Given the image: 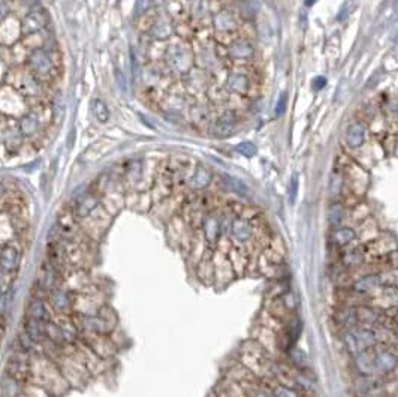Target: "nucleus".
Wrapping results in <instances>:
<instances>
[{"label":"nucleus","instance_id":"7c9ffc66","mask_svg":"<svg viewBox=\"0 0 398 397\" xmlns=\"http://www.w3.org/2000/svg\"><path fill=\"white\" fill-rule=\"evenodd\" d=\"M280 302H281V305H283V306H285V308H286L288 310H295L297 308H298V300H297V295H295L294 292H291V291L285 292V294L281 295Z\"/></svg>","mask_w":398,"mask_h":397},{"label":"nucleus","instance_id":"f03ea898","mask_svg":"<svg viewBox=\"0 0 398 397\" xmlns=\"http://www.w3.org/2000/svg\"><path fill=\"white\" fill-rule=\"evenodd\" d=\"M379 289H382V282L379 277V273H367L361 277L355 279L351 285V292H354L358 297H368L373 294H377Z\"/></svg>","mask_w":398,"mask_h":397},{"label":"nucleus","instance_id":"ea45409f","mask_svg":"<svg viewBox=\"0 0 398 397\" xmlns=\"http://www.w3.org/2000/svg\"><path fill=\"white\" fill-rule=\"evenodd\" d=\"M316 3V0H306V5L307 6H311V5H314Z\"/></svg>","mask_w":398,"mask_h":397},{"label":"nucleus","instance_id":"5701e85b","mask_svg":"<svg viewBox=\"0 0 398 397\" xmlns=\"http://www.w3.org/2000/svg\"><path fill=\"white\" fill-rule=\"evenodd\" d=\"M343 219H345V209H343V206L338 204V203L332 204L328 209V222H329V225L334 226V228H338L342 225Z\"/></svg>","mask_w":398,"mask_h":397},{"label":"nucleus","instance_id":"2f4dec72","mask_svg":"<svg viewBox=\"0 0 398 397\" xmlns=\"http://www.w3.org/2000/svg\"><path fill=\"white\" fill-rule=\"evenodd\" d=\"M237 152L240 155H244L246 158H252L256 155V145L253 142H249V141H244L241 144L237 145Z\"/></svg>","mask_w":398,"mask_h":397},{"label":"nucleus","instance_id":"1a4fd4ad","mask_svg":"<svg viewBox=\"0 0 398 397\" xmlns=\"http://www.w3.org/2000/svg\"><path fill=\"white\" fill-rule=\"evenodd\" d=\"M226 87L234 93L238 94H247L250 90V81L249 78L241 72H232L226 78Z\"/></svg>","mask_w":398,"mask_h":397},{"label":"nucleus","instance_id":"f704fd0d","mask_svg":"<svg viewBox=\"0 0 398 397\" xmlns=\"http://www.w3.org/2000/svg\"><path fill=\"white\" fill-rule=\"evenodd\" d=\"M286 101H288L286 93H281L280 97H278L277 107H275V116H281L283 114V111L286 110Z\"/></svg>","mask_w":398,"mask_h":397},{"label":"nucleus","instance_id":"b1692460","mask_svg":"<svg viewBox=\"0 0 398 397\" xmlns=\"http://www.w3.org/2000/svg\"><path fill=\"white\" fill-rule=\"evenodd\" d=\"M288 355H289V360L292 361V364H294V366H297L298 369H306V367L309 366V358H307V354L304 353L303 350L292 346V348L288 351Z\"/></svg>","mask_w":398,"mask_h":397},{"label":"nucleus","instance_id":"e433bc0d","mask_svg":"<svg viewBox=\"0 0 398 397\" xmlns=\"http://www.w3.org/2000/svg\"><path fill=\"white\" fill-rule=\"evenodd\" d=\"M388 319L391 321V324H392L394 327L398 328V308L388 310Z\"/></svg>","mask_w":398,"mask_h":397},{"label":"nucleus","instance_id":"20e7f679","mask_svg":"<svg viewBox=\"0 0 398 397\" xmlns=\"http://www.w3.org/2000/svg\"><path fill=\"white\" fill-rule=\"evenodd\" d=\"M29 66L30 69L41 78H46L52 72V60L49 59L48 53L42 48H35L29 56Z\"/></svg>","mask_w":398,"mask_h":397},{"label":"nucleus","instance_id":"39448f33","mask_svg":"<svg viewBox=\"0 0 398 397\" xmlns=\"http://www.w3.org/2000/svg\"><path fill=\"white\" fill-rule=\"evenodd\" d=\"M12 86L27 96H38L41 93V86L39 83L35 80V77L29 72H18L15 77H12Z\"/></svg>","mask_w":398,"mask_h":397},{"label":"nucleus","instance_id":"c9c22d12","mask_svg":"<svg viewBox=\"0 0 398 397\" xmlns=\"http://www.w3.org/2000/svg\"><path fill=\"white\" fill-rule=\"evenodd\" d=\"M116 78H117V83H119V86H120V88H122V91H123V93H126V91H128L126 78H125V75H123V72H122L120 69H116Z\"/></svg>","mask_w":398,"mask_h":397},{"label":"nucleus","instance_id":"c756f323","mask_svg":"<svg viewBox=\"0 0 398 397\" xmlns=\"http://www.w3.org/2000/svg\"><path fill=\"white\" fill-rule=\"evenodd\" d=\"M272 396L274 397H301L298 390L292 388V387H286V385H277L272 390Z\"/></svg>","mask_w":398,"mask_h":397},{"label":"nucleus","instance_id":"423d86ee","mask_svg":"<svg viewBox=\"0 0 398 397\" xmlns=\"http://www.w3.org/2000/svg\"><path fill=\"white\" fill-rule=\"evenodd\" d=\"M46 23V15L44 9H33L21 23V33L23 35H32L41 30Z\"/></svg>","mask_w":398,"mask_h":397},{"label":"nucleus","instance_id":"cd10ccee","mask_svg":"<svg viewBox=\"0 0 398 397\" xmlns=\"http://www.w3.org/2000/svg\"><path fill=\"white\" fill-rule=\"evenodd\" d=\"M2 129L8 131L6 128H2ZM8 132H9V138H2V139H3V144H5L6 147H9V150H15V148L20 147V144H21V136H23V133H18L15 129H9Z\"/></svg>","mask_w":398,"mask_h":397},{"label":"nucleus","instance_id":"4468645a","mask_svg":"<svg viewBox=\"0 0 398 397\" xmlns=\"http://www.w3.org/2000/svg\"><path fill=\"white\" fill-rule=\"evenodd\" d=\"M237 125V116L232 111H226L216 122V135L217 136H229Z\"/></svg>","mask_w":398,"mask_h":397},{"label":"nucleus","instance_id":"f257e3e1","mask_svg":"<svg viewBox=\"0 0 398 397\" xmlns=\"http://www.w3.org/2000/svg\"><path fill=\"white\" fill-rule=\"evenodd\" d=\"M165 59H166V63H168L169 69H173V71H176V72L184 74V72L190 71L192 56H190V51H189L186 46L171 45V46L166 49Z\"/></svg>","mask_w":398,"mask_h":397},{"label":"nucleus","instance_id":"6e6552de","mask_svg":"<svg viewBox=\"0 0 398 397\" xmlns=\"http://www.w3.org/2000/svg\"><path fill=\"white\" fill-rule=\"evenodd\" d=\"M20 261V252L12 244H3L2 247V273H11L17 268Z\"/></svg>","mask_w":398,"mask_h":397},{"label":"nucleus","instance_id":"a878e982","mask_svg":"<svg viewBox=\"0 0 398 397\" xmlns=\"http://www.w3.org/2000/svg\"><path fill=\"white\" fill-rule=\"evenodd\" d=\"M49 302L57 310H65L69 306L68 294L62 289H52V292L49 294Z\"/></svg>","mask_w":398,"mask_h":397},{"label":"nucleus","instance_id":"72a5a7b5","mask_svg":"<svg viewBox=\"0 0 398 397\" xmlns=\"http://www.w3.org/2000/svg\"><path fill=\"white\" fill-rule=\"evenodd\" d=\"M298 193V176L294 174L291 178V184H289V196H291V203H295V196Z\"/></svg>","mask_w":398,"mask_h":397},{"label":"nucleus","instance_id":"6ab92c4d","mask_svg":"<svg viewBox=\"0 0 398 397\" xmlns=\"http://www.w3.org/2000/svg\"><path fill=\"white\" fill-rule=\"evenodd\" d=\"M41 129V119L35 114L26 116L20 120V131L26 136H32Z\"/></svg>","mask_w":398,"mask_h":397},{"label":"nucleus","instance_id":"dca6fc26","mask_svg":"<svg viewBox=\"0 0 398 397\" xmlns=\"http://www.w3.org/2000/svg\"><path fill=\"white\" fill-rule=\"evenodd\" d=\"M365 258V254H364V249L361 247H354V249H349V251H345L343 255L340 257V263L345 268H356L362 264Z\"/></svg>","mask_w":398,"mask_h":397},{"label":"nucleus","instance_id":"4c0bfd02","mask_svg":"<svg viewBox=\"0 0 398 397\" xmlns=\"http://www.w3.org/2000/svg\"><path fill=\"white\" fill-rule=\"evenodd\" d=\"M388 260H389L391 268H398V249L397 251H394V252L388 257Z\"/></svg>","mask_w":398,"mask_h":397},{"label":"nucleus","instance_id":"2eb2a0df","mask_svg":"<svg viewBox=\"0 0 398 397\" xmlns=\"http://www.w3.org/2000/svg\"><path fill=\"white\" fill-rule=\"evenodd\" d=\"M335 319L337 322L346 328V330H351L358 325V316H356V308H351V306H345L342 309L337 310L335 313Z\"/></svg>","mask_w":398,"mask_h":397},{"label":"nucleus","instance_id":"a211bd4d","mask_svg":"<svg viewBox=\"0 0 398 397\" xmlns=\"http://www.w3.org/2000/svg\"><path fill=\"white\" fill-rule=\"evenodd\" d=\"M213 24H214L216 30H219V32H229L235 27V20L229 11H220L214 15Z\"/></svg>","mask_w":398,"mask_h":397},{"label":"nucleus","instance_id":"c85d7f7f","mask_svg":"<svg viewBox=\"0 0 398 397\" xmlns=\"http://www.w3.org/2000/svg\"><path fill=\"white\" fill-rule=\"evenodd\" d=\"M94 114H96V119L102 123H105L108 120L109 111H108V107L103 101H100V99L94 101Z\"/></svg>","mask_w":398,"mask_h":397},{"label":"nucleus","instance_id":"412c9836","mask_svg":"<svg viewBox=\"0 0 398 397\" xmlns=\"http://www.w3.org/2000/svg\"><path fill=\"white\" fill-rule=\"evenodd\" d=\"M210 180H211V174L208 173V170L202 165H198L195 174L190 180V186L195 189H202L210 183Z\"/></svg>","mask_w":398,"mask_h":397},{"label":"nucleus","instance_id":"393cba45","mask_svg":"<svg viewBox=\"0 0 398 397\" xmlns=\"http://www.w3.org/2000/svg\"><path fill=\"white\" fill-rule=\"evenodd\" d=\"M27 315H29V318L36 319V321H39V322L44 321L45 318H46V309H45V305L41 302V300H38V299L32 300L30 305H29V309H27Z\"/></svg>","mask_w":398,"mask_h":397},{"label":"nucleus","instance_id":"9b49d317","mask_svg":"<svg viewBox=\"0 0 398 397\" xmlns=\"http://www.w3.org/2000/svg\"><path fill=\"white\" fill-rule=\"evenodd\" d=\"M96 206H97V198L93 193H84L81 198H78L74 207V213L77 218H86L96 209Z\"/></svg>","mask_w":398,"mask_h":397},{"label":"nucleus","instance_id":"ddd939ff","mask_svg":"<svg viewBox=\"0 0 398 397\" xmlns=\"http://www.w3.org/2000/svg\"><path fill=\"white\" fill-rule=\"evenodd\" d=\"M202 228H204L205 240L210 244H214L219 238V234H220V221L217 219V216H214V215L207 216L202 222Z\"/></svg>","mask_w":398,"mask_h":397},{"label":"nucleus","instance_id":"bb28decb","mask_svg":"<svg viewBox=\"0 0 398 397\" xmlns=\"http://www.w3.org/2000/svg\"><path fill=\"white\" fill-rule=\"evenodd\" d=\"M223 181H224V184H226L231 190H234V192H237V193H240V195H246V193H247V186H246L241 180H238V178H235V177L224 176L223 177Z\"/></svg>","mask_w":398,"mask_h":397},{"label":"nucleus","instance_id":"4be33fe9","mask_svg":"<svg viewBox=\"0 0 398 397\" xmlns=\"http://www.w3.org/2000/svg\"><path fill=\"white\" fill-rule=\"evenodd\" d=\"M173 32V26L165 20H157L151 26V36L156 39H166Z\"/></svg>","mask_w":398,"mask_h":397},{"label":"nucleus","instance_id":"7ed1b4c3","mask_svg":"<svg viewBox=\"0 0 398 397\" xmlns=\"http://www.w3.org/2000/svg\"><path fill=\"white\" fill-rule=\"evenodd\" d=\"M374 364H376V375L388 376L392 375L398 367V355L391 348L377 350L374 348Z\"/></svg>","mask_w":398,"mask_h":397},{"label":"nucleus","instance_id":"473e14b6","mask_svg":"<svg viewBox=\"0 0 398 397\" xmlns=\"http://www.w3.org/2000/svg\"><path fill=\"white\" fill-rule=\"evenodd\" d=\"M342 184H343L342 177L338 176V174H332L331 183H329V190H331V193H332V195H338L340 190H342Z\"/></svg>","mask_w":398,"mask_h":397},{"label":"nucleus","instance_id":"58836bf2","mask_svg":"<svg viewBox=\"0 0 398 397\" xmlns=\"http://www.w3.org/2000/svg\"><path fill=\"white\" fill-rule=\"evenodd\" d=\"M325 84H326V80L322 78V77H319V78H316V80L313 81V88H314V90H320L322 87H325Z\"/></svg>","mask_w":398,"mask_h":397},{"label":"nucleus","instance_id":"aec40b11","mask_svg":"<svg viewBox=\"0 0 398 397\" xmlns=\"http://www.w3.org/2000/svg\"><path fill=\"white\" fill-rule=\"evenodd\" d=\"M346 139L351 147H359L365 139V128L361 123H354L348 128Z\"/></svg>","mask_w":398,"mask_h":397},{"label":"nucleus","instance_id":"f3484780","mask_svg":"<svg viewBox=\"0 0 398 397\" xmlns=\"http://www.w3.org/2000/svg\"><path fill=\"white\" fill-rule=\"evenodd\" d=\"M231 232H232V237L237 240V241H247L252 235V226L250 223L244 219H235L232 223V228H231Z\"/></svg>","mask_w":398,"mask_h":397},{"label":"nucleus","instance_id":"0eeeda50","mask_svg":"<svg viewBox=\"0 0 398 397\" xmlns=\"http://www.w3.org/2000/svg\"><path fill=\"white\" fill-rule=\"evenodd\" d=\"M355 367L361 376H376V364H374V348L370 351L359 354L354 358Z\"/></svg>","mask_w":398,"mask_h":397},{"label":"nucleus","instance_id":"9d476101","mask_svg":"<svg viewBox=\"0 0 398 397\" xmlns=\"http://www.w3.org/2000/svg\"><path fill=\"white\" fill-rule=\"evenodd\" d=\"M356 232L355 229L349 228V226H338L332 231L331 240L337 247H348L356 240Z\"/></svg>","mask_w":398,"mask_h":397},{"label":"nucleus","instance_id":"f8f14e48","mask_svg":"<svg viewBox=\"0 0 398 397\" xmlns=\"http://www.w3.org/2000/svg\"><path fill=\"white\" fill-rule=\"evenodd\" d=\"M228 56L235 60H250L253 57V46L246 41H235L228 48Z\"/></svg>","mask_w":398,"mask_h":397}]
</instances>
